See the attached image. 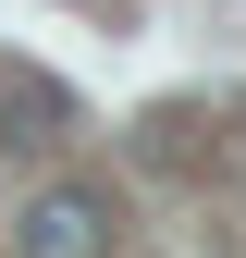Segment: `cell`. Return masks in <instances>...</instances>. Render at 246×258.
Returning a JSON list of instances; mask_svg holds the SVG:
<instances>
[{"label": "cell", "instance_id": "1", "mask_svg": "<svg viewBox=\"0 0 246 258\" xmlns=\"http://www.w3.org/2000/svg\"><path fill=\"white\" fill-rule=\"evenodd\" d=\"M111 184H37L25 197V221H13V246L25 258H111Z\"/></svg>", "mask_w": 246, "mask_h": 258}, {"label": "cell", "instance_id": "2", "mask_svg": "<svg viewBox=\"0 0 246 258\" xmlns=\"http://www.w3.org/2000/svg\"><path fill=\"white\" fill-rule=\"evenodd\" d=\"M61 86L49 74H0V148H61Z\"/></svg>", "mask_w": 246, "mask_h": 258}]
</instances>
